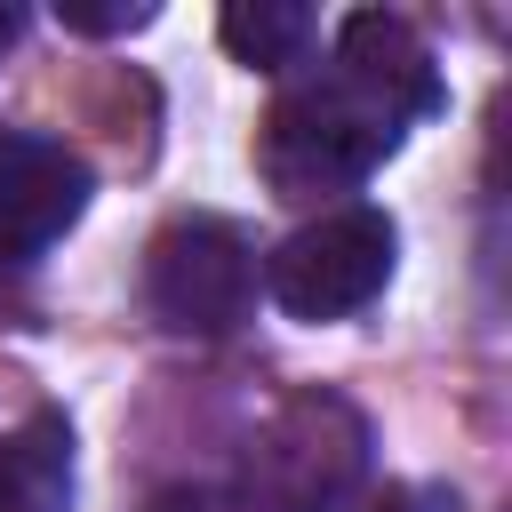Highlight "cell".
Returning a JSON list of instances; mask_svg holds the SVG:
<instances>
[{"label": "cell", "instance_id": "1", "mask_svg": "<svg viewBox=\"0 0 512 512\" xmlns=\"http://www.w3.org/2000/svg\"><path fill=\"white\" fill-rule=\"evenodd\" d=\"M400 144V120L376 112L352 80H312V88H288L264 128H256V168L280 200H328V192H352L376 176V160Z\"/></svg>", "mask_w": 512, "mask_h": 512}, {"label": "cell", "instance_id": "2", "mask_svg": "<svg viewBox=\"0 0 512 512\" xmlns=\"http://www.w3.org/2000/svg\"><path fill=\"white\" fill-rule=\"evenodd\" d=\"M392 248H400V232H392L384 208H328V216L296 224L264 256V288L296 320H344V312H360V304L384 296Z\"/></svg>", "mask_w": 512, "mask_h": 512}, {"label": "cell", "instance_id": "3", "mask_svg": "<svg viewBox=\"0 0 512 512\" xmlns=\"http://www.w3.org/2000/svg\"><path fill=\"white\" fill-rule=\"evenodd\" d=\"M144 296L184 336H224L256 304V248L224 216H176L144 248Z\"/></svg>", "mask_w": 512, "mask_h": 512}, {"label": "cell", "instance_id": "4", "mask_svg": "<svg viewBox=\"0 0 512 512\" xmlns=\"http://www.w3.org/2000/svg\"><path fill=\"white\" fill-rule=\"evenodd\" d=\"M88 208V160L64 152L56 136H16L0 128V264H32L56 248Z\"/></svg>", "mask_w": 512, "mask_h": 512}, {"label": "cell", "instance_id": "5", "mask_svg": "<svg viewBox=\"0 0 512 512\" xmlns=\"http://www.w3.org/2000/svg\"><path fill=\"white\" fill-rule=\"evenodd\" d=\"M336 80H352L376 112H392L400 128L440 112V72H432V48L408 16L392 8H360L336 24Z\"/></svg>", "mask_w": 512, "mask_h": 512}, {"label": "cell", "instance_id": "6", "mask_svg": "<svg viewBox=\"0 0 512 512\" xmlns=\"http://www.w3.org/2000/svg\"><path fill=\"white\" fill-rule=\"evenodd\" d=\"M72 504V432L64 416H32L0 432V512H64Z\"/></svg>", "mask_w": 512, "mask_h": 512}, {"label": "cell", "instance_id": "7", "mask_svg": "<svg viewBox=\"0 0 512 512\" xmlns=\"http://www.w3.org/2000/svg\"><path fill=\"white\" fill-rule=\"evenodd\" d=\"M216 32H224V48H232L240 64L288 72V64L312 48V8H296V0H232V8L216 16Z\"/></svg>", "mask_w": 512, "mask_h": 512}, {"label": "cell", "instance_id": "8", "mask_svg": "<svg viewBox=\"0 0 512 512\" xmlns=\"http://www.w3.org/2000/svg\"><path fill=\"white\" fill-rule=\"evenodd\" d=\"M56 24L64 32H88V40H112V32L152 24V0H56Z\"/></svg>", "mask_w": 512, "mask_h": 512}, {"label": "cell", "instance_id": "9", "mask_svg": "<svg viewBox=\"0 0 512 512\" xmlns=\"http://www.w3.org/2000/svg\"><path fill=\"white\" fill-rule=\"evenodd\" d=\"M16 40H24V8H16V0H0V56H8Z\"/></svg>", "mask_w": 512, "mask_h": 512}]
</instances>
